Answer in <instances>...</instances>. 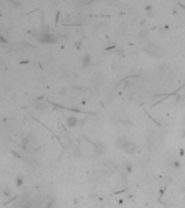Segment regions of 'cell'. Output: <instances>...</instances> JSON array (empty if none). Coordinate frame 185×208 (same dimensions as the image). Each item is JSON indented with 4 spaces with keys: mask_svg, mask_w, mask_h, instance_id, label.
<instances>
[{
    "mask_svg": "<svg viewBox=\"0 0 185 208\" xmlns=\"http://www.w3.org/2000/svg\"><path fill=\"white\" fill-rule=\"evenodd\" d=\"M146 52L155 57H160L162 55H164V50L162 48H160L159 46L156 45H148L146 47Z\"/></svg>",
    "mask_w": 185,
    "mask_h": 208,
    "instance_id": "1",
    "label": "cell"
},
{
    "mask_svg": "<svg viewBox=\"0 0 185 208\" xmlns=\"http://www.w3.org/2000/svg\"><path fill=\"white\" fill-rule=\"evenodd\" d=\"M78 122L79 120L76 116H69V117H67V119H66V124H67V126L70 127V128L76 127L78 125Z\"/></svg>",
    "mask_w": 185,
    "mask_h": 208,
    "instance_id": "2",
    "label": "cell"
},
{
    "mask_svg": "<svg viewBox=\"0 0 185 208\" xmlns=\"http://www.w3.org/2000/svg\"><path fill=\"white\" fill-rule=\"evenodd\" d=\"M81 67L82 68H87L88 66L91 64V55L90 54H85L81 57Z\"/></svg>",
    "mask_w": 185,
    "mask_h": 208,
    "instance_id": "3",
    "label": "cell"
},
{
    "mask_svg": "<svg viewBox=\"0 0 185 208\" xmlns=\"http://www.w3.org/2000/svg\"><path fill=\"white\" fill-rule=\"evenodd\" d=\"M94 151H95V154L99 156L104 154V152H105V144H103V143H101V142H99L98 144H95Z\"/></svg>",
    "mask_w": 185,
    "mask_h": 208,
    "instance_id": "4",
    "label": "cell"
},
{
    "mask_svg": "<svg viewBox=\"0 0 185 208\" xmlns=\"http://www.w3.org/2000/svg\"><path fill=\"white\" fill-rule=\"evenodd\" d=\"M73 155L75 156V158H80L82 156V150L79 146L75 147L74 151H73Z\"/></svg>",
    "mask_w": 185,
    "mask_h": 208,
    "instance_id": "5",
    "label": "cell"
},
{
    "mask_svg": "<svg viewBox=\"0 0 185 208\" xmlns=\"http://www.w3.org/2000/svg\"><path fill=\"white\" fill-rule=\"evenodd\" d=\"M148 34H149V30L147 28H142L139 32L138 36H139V38H145L146 36H148Z\"/></svg>",
    "mask_w": 185,
    "mask_h": 208,
    "instance_id": "6",
    "label": "cell"
},
{
    "mask_svg": "<svg viewBox=\"0 0 185 208\" xmlns=\"http://www.w3.org/2000/svg\"><path fill=\"white\" fill-rule=\"evenodd\" d=\"M15 182H17V187H21V185L23 184V182H24V179H23L22 177H17V180H15Z\"/></svg>",
    "mask_w": 185,
    "mask_h": 208,
    "instance_id": "7",
    "label": "cell"
},
{
    "mask_svg": "<svg viewBox=\"0 0 185 208\" xmlns=\"http://www.w3.org/2000/svg\"><path fill=\"white\" fill-rule=\"evenodd\" d=\"M126 168H127V171L128 172H131V170H132V164L127 163V164H126Z\"/></svg>",
    "mask_w": 185,
    "mask_h": 208,
    "instance_id": "8",
    "label": "cell"
},
{
    "mask_svg": "<svg viewBox=\"0 0 185 208\" xmlns=\"http://www.w3.org/2000/svg\"><path fill=\"white\" fill-rule=\"evenodd\" d=\"M58 93H60V94H64V93H65V89H64V88L60 89V90H58Z\"/></svg>",
    "mask_w": 185,
    "mask_h": 208,
    "instance_id": "9",
    "label": "cell"
}]
</instances>
